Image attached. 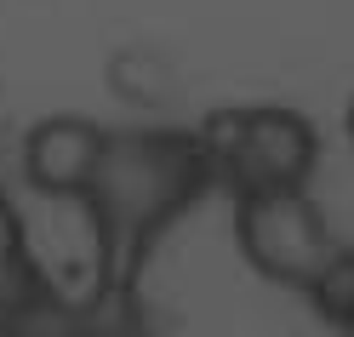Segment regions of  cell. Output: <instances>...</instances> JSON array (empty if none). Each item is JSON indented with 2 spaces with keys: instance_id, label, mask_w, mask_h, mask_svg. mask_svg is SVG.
Returning a JSON list of instances; mask_svg holds the SVG:
<instances>
[{
  "instance_id": "cell-1",
  "label": "cell",
  "mask_w": 354,
  "mask_h": 337,
  "mask_svg": "<svg viewBox=\"0 0 354 337\" xmlns=\"http://www.w3.org/2000/svg\"><path fill=\"white\" fill-rule=\"evenodd\" d=\"M212 189V161L201 149V131L177 126H143V131H103L97 166L75 194L97 235L103 280L138 286L177 223L201 206Z\"/></svg>"
},
{
  "instance_id": "cell-2",
  "label": "cell",
  "mask_w": 354,
  "mask_h": 337,
  "mask_svg": "<svg viewBox=\"0 0 354 337\" xmlns=\"http://www.w3.org/2000/svg\"><path fill=\"white\" fill-rule=\"evenodd\" d=\"M194 131H201V149L212 161V189L229 194L234 206L303 200L308 194L320 143H315V126L297 109H280V103L217 109Z\"/></svg>"
},
{
  "instance_id": "cell-3",
  "label": "cell",
  "mask_w": 354,
  "mask_h": 337,
  "mask_svg": "<svg viewBox=\"0 0 354 337\" xmlns=\"http://www.w3.org/2000/svg\"><path fill=\"white\" fill-rule=\"evenodd\" d=\"M234 235H240V252L257 275H269L274 286H292L303 291L315 280V268L331 257V240L326 223L315 217V206L303 200H263V206H234Z\"/></svg>"
},
{
  "instance_id": "cell-4",
  "label": "cell",
  "mask_w": 354,
  "mask_h": 337,
  "mask_svg": "<svg viewBox=\"0 0 354 337\" xmlns=\"http://www.w3.org/2000/svg\"><path fill=\"white\" fill-rule=\"evenodd\" d=\"M97 149H103V126L86 120V115H52L29 126V138L17 143V172L24 183L40 194H63L75 200L86 189V177L97 166Z\"/></svg>"
},
{
  "instance_id": "cell-5",
  "label": "cell",
  "mask_w": 354,
  "mask_h": 337,
  "mask_svg": "<svg viewBox=\"0 0 354 337\" xmlns=\"http://www.w3.org/2000/svg\"><path fill=\"white\" fill-rule=\"evenodd\" d=\"M17 337H154V326L138 303V286L97 280L86 298H46Z\"/></svg>"
},
{
  "instance_id": "cell-6",
  "label": "cell",
  "mask_w": 354,
  "mask_h": 337,
  "mask_svg": "<svg viewBox=\"0 0 354 337\" xmlns=\"http://www.w3.org/2000/svg\"><path fill=\"white\" fill-rule=\"evenodd\" d=\"M46 298H57V286H52L46 268L35 263L29 240L24 246H0V337H17Z\"/></svg>"
},
{
  "instance_id": "cell-7",
  "label": "cell",
  "mask_w": 354,
  "mask_h": 337,
  "mask_svg": "<svg viewBox=\"0 0 354 337\" xmlns=\"http://www.w3.org/2000/svg\"><path fill=\"white\" fill-rule=\"evenodd\" d=\"M303 298L337 337H354V246H331V257L315 268Z\"/></svg>"
},
{
  "instance_id": "cell-8",
  "label": "cell",
  "mask_w": 354,
  "mask_h": 337,
  "mask_svg": "<svg viewBox=\"0 0 354 337\" xmlns=\"http://www.w3.org/2000/svg\"><path fill=\"white\" fill-rule=\"evenodd\" d=\"M343 126H348V143H354V103H348V115H343Z\"/></svg>"
}]
</instances>
